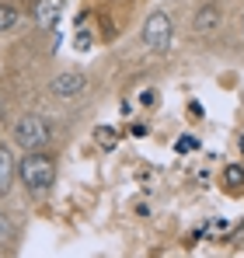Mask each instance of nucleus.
<instances>
[{"label": "nucleus", "mask_w": 244, "mask_h": 258, "mask_svg": "<svg viewBox=\"0 0 244 258\" xmlns=\"http://www.w3.org/2000/svg\"><path fill=\"white\" fill-rule=\"evenodd\" d=\"M14 25H18V7H11V4H0V32L14 28Z\"/></svg>", "instance_id": "1a4fd4ad"}, {"label": "nucleus", "mask_w": 244, "mask_h": 258, "mask_svg": "<svg viewBox=\"0 0 244 258\" xmlns=\"http://www.w3.org/2000/svg\"><path fill=\"white\" fill-rule=\"evenodd\" d=\"M7 230H11V223H7V220H4V216H0V241H4V237H7Z\"/></svg>", "instance_id": "ddd939ff"}, {"label": "nucleus", "mask_w": 244, "mask_h": 258, "mask_svg": "<svg viewBox=\"0 0 244 258\" xmlns=\"http://www.w3.org/2000/svg\"><path fill=\"white\" fill-rule=\"evenodd\" d=\"M14 140H18V147H25L28 154H39L42 147L49 143V126H45V119H42V115H21V119L14 122Z\"/></svg>", "instance_id": "f03ea898"}, {"label": "nucleus", "mask_w": 244, "mask_h": 258, "mask_svg": "<svg viewBox=\"0 0 244 258\" xmlns=\"http://www.w3.org/2000/svg\"><path fill=\"white\" fill-rule=\"evenodd\" d=\"M91 45V32H77V49H87Z\"/></svg>", "instance_id": "f8f14e48"}, {"label": "nucleus", "mask_w": 244, "mask_h": 258, "mask_svg": "<svg viewBox=\"0 0 244 258\" xmlns=\"http://www.w3.org/2000/svg\"><path fill=\"white\" fill-rule=\"evenodd\" d=\"M171 39H174L171 18H167L164 11H154V14L147 18V25H143V45L154 49V52H164V49L171 45Z\"/></svg>", "instance_id": "7ed1b4c3"}, {"label": "nucleus", "mask_w": 244, "mask_h": 258, "mask_svg": "<svg viewBox=\"0 0 244 258\" xmlns=\"http://www.w3.org/2000/svg\"><path fill=\"white\" fill-rule=\"evenodd\" d=\"M49 91H52V98L70 101V98H77V94L87 91V81H84V74H59V77L49 81Z\"/></svg>", "instance_id": "20e7f679"}, {"label": "nucleus", "mask_w": 244, "mask_h": 258, "mask_svg": "<svg viewBox=\"0 0 244 258\" xmlns=\"http://www.w3.org/2000/svg\"><path fill=\"white\" fill-rule=\"evenodd\" d=\"M63 18V0H39L35 4V21L39 28H56Z\"/></svg>", "instance_id": "39448f33"}, {"label": "nucleus", "mask_w": 244, "mask_h": 258, "mask_svg": "<svg viewBox=\"0 0 244 258\" xmlns=\"http://www.w3.org/2000/svg\"><path fill=\"white\" fill-rule=\"evenodd\" d=\"M196 147H199V143H196L192 136H181V140H178V154H189V150H196Z\"/></svg>", "instance_id": "9b49d317"}, {"label": "nucleus", "mask_w": 244, "mask_h": 258, "mask_svg": "<svg viewBox=\"0 0 244 258\" xmlns=\"http://www.w3.org/2000/svg\"><path fill=\"white\" fill-rule=\"evenodd\" d=\"M196 32L199 35H209L216 25H220V7H199V14H196Z\"/></svg>", "instance_id": "0eeeda50"}, {"label": "nucleus", "mask_w": 244, "mask_h": 258, "mask_svg": "<svg viewBox=\"0 0 244 258\" xmlns=\"http://www.w3.org/2000/svg\"><path fill=\"white\" fill-rule=\"evenodd\" d=\"M241 150H244V143H241Z\"/></svg>", "instance_id": "4468645a"}, {"label": "nucleus", "mask_w": 244, "mask_h": 258, "mask_svg": "<svg viewBox=\"0 0 244 258\" xmlns=\"http://www.w3.org/2000/svg\"><path fill=\"white\" fill-rule=\"evenodd\" d=\"M223 181H227L230 188H241V185H244V168H241V164H230L227 174H223Z\"/></svg>", "instance_id": "9d476101"}, {"label": "nucleus", "mask_w": 244, "mask_h": 258, "mask_svg": "<svg viewBox=\"0 0 244 258\" xmlns=\"http://www.w3.org/2000/svg\"><path fill=\"white\" fill-rule=\"evenodd\" d=\"M18 178H21V185L28 192H45L52 185V178H56V161L49 154H42V150L39 154H28L18 164Z\"/></svg>", "instance_id": "f257e3e1"}, {"label": "nucleus", "mask_w": 244, "mask_h": 258, "mask_svg": "<svg viewBox=\"0 0 244 258\" xmlns=\"http://www.w3.org/2000/svg\"><path fill=\"white\" fill-rule=\"evenodd\" d=\"M14 174H18V164H14V157H11V150L7 147H0V196L11 188V181H14Z\"/></svg>", "instance_id": "423d86ee"}, {"label": "nucleus", "mask_w": 244, "mask_h": 258, "mask_svg": "<svg viewBox=\"0 0 244 258\" xmlns=\"http://www.w3.org/2000/svg\"><path fill=\"white\" fill-rule=\"evenodd\" d=\"M94 143L101 147V150H115V143H119V133L112 126H98L94 129Z\"/></svg>", "instance_id": "6e6552de"}]
</instances>
